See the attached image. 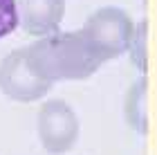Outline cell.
<instances>
[{
    "label": "cell",
    "instance_id": "6",
    "mask_svg": "<svg viewBox=\"0 0 157 155\" xmlns=\"http://www.w3.org/2000/svg\"><path fill=\"white\" fill-rule=\"evenodd\" d=\"M124 117L137 135H148V79L139 76L124 97Z\"/></svg>",
    "mask_w": 157,
    "mask_h": 155
},
{
    "label": "cell",
    "instance_id": "5",
    "mask_svg": "<svg viewBox=\"0 0 157 155\" xmlns=\"http://www.w3.org/2000/svg\"><path fill=\"white\" fill-rule=\"evenodd\" d=\"M18 25L29 36H47L59 32L65 16V0H18Z\"/></svg>",
    "mask_w": 157,
    "mask_h": 155
},
{
    "label": "cell",
    "instance_id": "4",
    "mask_svg": "<svg viewBox=\"0 0 157 155\" xmlns=\"http://www.w3.org/2000/svg\"><path fill=\"white\" fill-rule=\"evenodd\" d=\"M49 83L32 70L25 59V50H13L0 61V90L7 99L18 103H32L49 92Z\"/></svg>",
    "mask_w": 157,
    "mask_h": 155
},
{
    "label": "cell",
    "instance_id": "8",
    "mask_svg": "<svg viewBox=\"0 0 157 155\" xmlns=\"http://www.w3.org/2000/svg\"><path fill=\"white\" fill-rule=\"evenodd\" d=\"M18 29V9L16 0H0V38Z\"/></svg>",
    "mask_w": 157,
    "mask_h": 155
},
{
    "label": "cell",
    "instance_id": "1",
    "mask_svg": "<svg viewBox=\"0 0 157 155\" xmlns=\"http://www.w3.org/2000/svg\"><path fill=\"white\" fill-rule=\"evenodd\" d=\"M25 59L45 83L83 81L101 68V61L90 52L81 32H54L25 45Z\"/></svg>",
    "mask_w": 157,
    "mask_h": 155
},
{
    "label": "cell",
    "instance_id": "7",
    "mask_svg": "<svg viewBox=\"0 0 157 155\" xmlns=\"http://www.w3.org/2000/svg\"><path fill=\"white\" fill-rule=\"evenodd\" d=\"M128 54H130L132 65L139 72H146L148 70V20H141L135 25L130 43H128Z\"/></svg>",
    "mask_w": 157,
    "mask_h": 155
},
{
    "label": "cell",
    "instance_id": "2",
    "mask_svg": "<svg viewBox=\"0 0 157 155\" xmlns=\"http://www.w3.org/2000/svg\"><path fill=\"white\" fill-rule=\"evenodd\" d=\"M132 29V18L121 7H101L85 18L78 32H81L85 45L90 47V52L103 65L105 61L119 59L121 54L128 52Z\"/></svg>",
    "mask_w": 157,
    "mask_h": 155
},
{
    "label": "cell",
    "instance_id": "3",
    "mask_svg": "<svg viewBox=\"0 0 157 155\" xmlns=\"http://www.w3.org/2000/svg\"><path fill=\"white\" fill-rule=\"evenodd\" d=\"M36 133L40 146L49 155H63L78 142L81 124L74 108L63 99H49L40 106L36 119Z\"/></svg>",
    "mask_w": 157,
    "mask_h": 155
}]
</instances>
